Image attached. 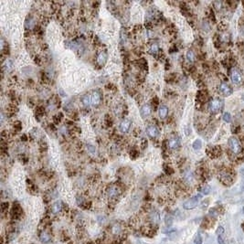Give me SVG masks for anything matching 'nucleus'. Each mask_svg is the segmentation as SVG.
I'll use <instances>...</instances> for the list:
<instances>
[{"label":"nucleus","mask_w":244,"mask_h":244,"mask_svg":"<svg viewBox=\"0 0 244 244\" xmlns=\"http://www.w3.org/2000/svg\"><path fill=\"white\" fill-rule=\"evenodd\" d=\"M242 100L244 101V93H243V94H242Z\"/></svg>","instance_id":"obj_43"},{"label":"nucleus","mask_w":244,"mask_h":244,"mask_svg":"<svg viewBox=\"0 0 244 244\" xmlns=\"http://www.w3.org/2000/svg\"><path fill=\"white\" fill-rule=\"evenodd\" d=\"M223 120L226 122V123H231V114L230 112H224Z\"/></svg>","instance_id":"obj_29"},{"label":"nucleus","mask_w":244,"mask_h":244,"mask_svg":"<svg viewBox=\"0 0 244 244\" xmlns=\"http://www.w3.org/2000/svg\"><path fill=\"white\" fill-rule=\"evenodd\" d=\"M192 146H193V148H194L195 150H199V149H200V148H201V146H202V141H201L200 139H197V140H195V141L193 142V144H192Z\"/></svg>","instance_id":"obj_25"},{"label":"nucleus","mask_w":244,"mask_h":244,"mask_svg":"<svg viewBox=\"0 0 244 244\" xmlns=\"http://www.w3.org/2000/svg\"><path fill=\"white\" fill-rule=\"evenodd\" d=\"M152 112V108L149 104H144L141 107L140 110V114L142 118H147Z\"/></svg>","instance_id":"obj_11"},{"label":"nucleus","mask_w":244,"mask_h":244,"mask_svg":"<svg viewBox=\"0 0 244 244\" xmlns=\"http://www.w3.org/2000/svg\"><path fill=\"white\" fill-rule=\"evenodd\" d=\"M231 78L232 82L236 85L240 84L241 81H242L241 74H240V71L238 70V69H236V68H233L232 70L231 71Z\"/></svg>","instance_id":"obj_4"},{"label":"nucleus","mask_w":244,"mask_h":244,"mask_svg":"<svg viewBox=\"0 0 244 244\" xmlns=\"http://www.w3.org/2000/svg\"><path fill=\"white\" fill-rule=\"evenodd\" d=\"M168 113V108L165 105H161L159 107V116L161 118H165Z\"/></svg>","instance_id":"obj_19"},{"label":"nucleus","mask_w":244,"mask_h":244,"mask_svg":"<svg viewBox=\"0 0 244 244\" xmlns=\"http://www.w3.org/2000/svg\"><path fill=\"white\" fill-rule=\"evenodd\" d=\"M12 211H13L12 213H13V215L15 216V218H18L22 214V209L20 208V206L18 204H14Z\"/></svg>","instance_id":"obj_17"},{"label":"nucleus","mask_w":244,"mask_h":244,"mask_svg":"<svg viewBox=\"0 0 244 244\" xmlns=\"http://www.w3.org/2000/svg\"><path fill=\"white\" fill-rule=\"evenodd\" d=\"M147 146V141L146 140H143V142H142V146H143V148H144Z\"/></svg>","instance_id":"obj_42"},{"label":"nucleus","mask_w":244,"mask_h":244,"mask_svg":"<svg viewBox=\"0 0 244 244\" xmlns=\"http://www.w3.org/2000/svg\"><path fill=\"white\" fill-rule=\"evenodd\" d=\"M101 99H102L101 94L99 93L98 91H93V94H91V103L93 106H97V105L100 104Z\"/></svg>","instance_id":"obj_12"},{"label":"nucleus","mask_w":244,"mask_h":244,"mask_svg":"<svg viewBox=\"0 0 244 244\" xmlns=\"http://www.w3.org/2000/svg\"><path fill=\"white\" fill-rule=\"evenodd\" d=\"M3 69L6 71H9L13 69V62H11L10 59H7L6 62H5V64L3 65Z\"/></svg>","instance_id":"obj_21"},{"label":"nucleus","mask_w":244,"mask_h":244,"mask_svg":"<svg viewBox=\"0 0 244 244\" xmlns=\"http://www.w3.org/2000/svg\"><path fill=\"white\" fill-rule=\"evenodd\" d=\"M158 133L159 132H158L157 127L154 124H151V125L147 126V128H146V134L152 139L156 138L157 135H158Z\"/></svg>","instance_id":"obj_6"},{"label":"nucleus","mask_w":244,"mask_h":244,"mask_svg":"<svg viewBox=\"0 0 244 244\" xmlns=\"http://www.w3.org/2000/svg\"><path fill=\"white\" fill-rule=\"evenodd\" d=\"M186 57H187V62H195V59H196L195 53H194L192 50H188V51L187 52Z\"/></svg>","instance_id":"obj_20"},{"label":"nucleus","mask_w":244,"mask_h":244,"mask_svg":"<svg viewBox=\"0 0 244 244\" xmlns=\"http://www.w3.org/2000/svg\"><path fill=\"white\" fill-rule=\"evenodd\" d=\"M218 242H219V244H228V242L224 237V234L218 236Z\"/></svg>","instance_id":"obj_31"},{"label":"nucleus","mask_w":244,"mask_h":244,"mask_svg":"<svg viewBox=\"0 0 244 244\" xmlns=\"http://www.w3.org/2000/svg\"><path fill=\"white\" fill-rule=\"evenodd\" d=\"M165 223L166 225V227H170L173 224V218L171 215H166L165 218Z\"/></svg>","instance_id":"obj_26"},{"label":"nucleus","mask_w":244,"mask_h":244,"mask_svg":"<svg viewBox=\"0 0 244 244\" xmlns=\"http://www.w3.org/2000/svg\"><path fill=\"white\" fill-rule=\"evenodd\" d=\"M14 127H15V129H16L17 131H20L21 129H22V124H21L20 122H16V124H15Z\"/></svg>","instance_id":"obj_38"},{"label":"nucleus","mask_w":244,"mask_h":244,"mask_svg":"<svg viewBox=\"0 0 244 244\" xmlns=\"http://www.w3.org/2000/svg\"><path fill=\"white\" fill-rule=\"evenodd\" d=\"M216 233H217L218 236H219V235H223V234H224V228L221 227V226H219V227L218 228V230H217Z\"/></svg>","instance_id":"obj_37"},{"label":"nucleus","mask_w":244,"mask_h":244,"mask_svg":"<svg viewBox=\"0 0 244 244\" xmlns=\"http://www.w3.org/2000/svg\"><path fill=\"white\" fill-rule=\"evenodd\" d=\"M150 53H152V54H156V53L159 51V47H158V45L157 44H153L150 47V50H149Z\"/></svg>","instance_id":"obj_27"},{"label":"nucleus","mask_w":244,"mask_h":244,"mask_svg":"<svg viewBox=\"0 0 244 244\" xmlns=\"http://www.w3.org/2000/svg\"><path fill=\"white\" fill-rule=\"evenodd\" d=\"M138 156H139V153H138V151H137V150L133 149V150L131 151V157H132L133 159H135Z\"/></svg>","instance_id":"obj_36"},{"label":"nucleus","mask_w":244,"mask_h":244,"mask_svg":"<svg viewBox=\"0 0 244 244\" xmlns=\"http://www.w3.org/2000/svg\"><path fill=\"white\" fill-rule=\"evenodd\" d=\"M228 146H230V149L233 152L234 154L240 153V150H241L240 141L236 138V137H233V136L228 139Z\"/></svg>","instance_id":"obj_3"},{"label":"nucleus","mask_w":244,"mask_h":244,"mask_svg":"<svg viewBox=\"0 0 244 244\" xmlns=\"http://www.w3.org/2000/svg\"><path fill=\"white\" fill-rule=\"evenodd\" d=\"M208 153L210 157L215 158V157H218L220 156V154H221V149H220V147L219 146H214L213 148H211L210 150H208Z\"/></svg>","instance_id":"obj_13"},{"label":"nucleus","mask_w":244,"mask_h":244,"mask_svg":"<svg viewBox=\"0 0 244 244\" xmlns=\"http://www.w3.org/2000/svg\"><path fill=\"white\" fill-rule=\"evenodd\" d=\"M184 178H185V181L187 183V184H190V183H192V182H193V179H194L193 174H192L191 172H190V171L187 172V173L185 174V177H184Z\"/></svg>","instance_id":"obj_22"},{"label":"nucleus","mask_w":244,"mask_h":244,"mask_svg":"<svg viewBox=\"0 0 244 244\" xmlns=\"http://www.w3.org/2000/svg\"><path fill=\"white\" fill-rule=\"evenodd\" d=\"M150 219L151 221L153 222L154 224H157L160 220V215H159V212L156 210H154L153 212L150 214Z\"/></svg>","instance_id":"obj_16"},{"label":"nucleus","mask_w":244,"mask_h":244,"mask_svg":"<svg viewBox=\"0 0 244 244\" xmlns=\"http://www.w3.org/2000/svg\"><path fill=\"white\" fill-rule=\"evenodd\" d=\"M81 102H82V104L84 105V106H86V107H88V106L91 103V98H90V96L87 95V94H85V95L82 96Z\"/></svg>","instance_id":"obj_23"},{"label":"nucleus","mask_w":244,"mask_h":244,"mask_svg":"<svg viewBox=\"0 0 244 244\" xmlns=\"http://www.w3.org/2000/svg\"><path fill=\"white\" fill-rule=\"evenodd\" d=\"M223 108V102L219 98H214L209 103V109L211 112L217 113Z\"/></svg>","instance_id":"obj_1"},{"label":"nucleus","mask_w":244,"mask_h":244,"mask_svg":"<svg viewBox=\"0 0 244 244\" xmlns=\"http://www.w3.org/2000/svg\"><path fill=\"white\" fill-rule=\"evenodd\" d=\"M219 93L224 96H230L233 93V89L231 85H228L226 82H221L219 85Z\"/></svg>","instance_id":"obj_5"},{"label":"nucleus","mask_w":244,"mask_h":244,"mask_svg":"<svg viewBox=\"0 0 244 244\" xmlns=\"http://www.w3.org/2000/svg\"><path fill=\"white\" fill-rule=\"evenodd\" d=\"M60 119H62V117H59V114L55 115L54 118H53V120H54V122H55V124H59V122H60Z\"/></svg>","instance_id":"obj_40"},{"label":"nucleus","mask_w":244,"mask_h":244,"mask_svg":"<svg viewBox=\"0 0 244 244\" xmlns=\"http://www.w3.org/2000/svg\"><path fill=\"white\" fill-rule=\"evenodd\" d=\"M7 208H8V203H7V202H3L2 205H1V209H2V211L4 212L6 209H7Z\"/></svg>","instance_id":"obj_39"},{"label":"nucleus","mask_w":244,"mask_h":244,"mask_svg":"<svg viewBox=\"0 0 244 244\" xmlns=\"http://www.w3.org/2000/svg\"><path fill=\"white\" fill-rule=\"evenodd\" d=\"M40 240L43 243H48L50 241V236L46 231H42L40 234Z\"/></svg>","instance_id":"obj_18"},{"label":"nucleus","mask_w":244,"mask_h":244,"mask_svg":"<svg viewBox=\"0 0 244 244\" xmlns=\"http://www.w3.org/2000/svg\"><path fill=\"white\" fill-rule=\"evenodd\" d=\"M62 204L60 201H56L54 204L52 205V207H51V211L53 214H58V213L62 210Z\"/></svg>","instance_id":"obj_15"},{"label":"nucleus","mask_w":244,"mask_h":244,"mask_svg":"<svg viewBox=\"0 0 244 244\" xmlns=\"http://www.w3.org/2000/svg\"><path fill=\"white\" fill-rule=\"evenodd\" d=\"M87 150L90 152L91 154H95L96 153V148L94 146H93V144H87Z\"/></svg>","instance_id":"obj_32"},{"label":"nucleus","mask_w":244,"mask_h":244,"mask_svg":"<svg viewBox=\"0 0 244 244\" xmlns=\"http://www.w3.org/2000/svg\"><path fill=\"white\" fill-rule=\"evenodd\" d=\"M210 190H211L210 187L207 185V186H205V187H202V189H201V192H202V194H203V195H209V194L210 193Z\"/></svg>","instance_id":"obj_30"},{"label":"nucleus","mask_w":244,"mask_h":244,"mask_svg":"<svg viewBox=\"0 0 244 244\" xmlns=\"http://www.w3.org/2000/svg\"><path fill=\"white\" fill-rule=\"evenodd\" d=\"M106 59H107V55L104 51H101L97 56V62L100 65H103L106 62Z\"/></svg>","instance_id":"obj_14"},{"label":"nucleus","mask_w":244,"mask_h":244,"mask_svg":"<svg viewBox=\"0 0 244 244\" xmlns=\"http://www.w3.org/2000/svg\"><path fill=\"white\" fill-rule=\"evenodd\" d=\"M121 231H122V228H121V227L118 224H115L112 227V233L114 235H118L121 232Z\"/></svg>","instance_id":"obj_28"},{"label":"nucleus","mask_w":244,"mask_h":244,"mask_svg":"<svg viewBox=\"0 0 244 244\" xmlns=\"http://www.w3.org/2000/svg\"><path fill=\"white\" fill-rule=\"evenodd\" d=\"M131 124H132V121L129 119H124L121 122L120 124V131L123 133H127L131 128Z\"/></svg>","instance_id":"obj_7"},{"label":"nucleus","mask_w":244,"mask_h":244,"mask_svg":"<svg viewBox=\"0 0 244 244\" xmlns=\"http://www.w3.org/2000/svg\"><path fill=\"white\" fill-rule=\"evenodd\" d=\"M180 144H181V141H180V138L178 136H174V137H172V138H170L169 141H168V146L171 149L178 148L180 146Z\"/></svg>","instance_id":"obj_9"},{"label":"nucleus","mask_w":244,"mask_h":244,"mask_svg":"<svg viewBox=\"0 0 244 244\" xmlns=\"http://www.w3.org/2000/svg\"><path fill=\"white\" fill-rule=\"evenodd\" d=\"M200 197H201V195H197V196L191 197V199H187V201H185L184 203H183V208H184L185 209H187V210H190V209H195L197 206V204H199Z\"/></svg>","instance_id":"obj_2"},{"label":"nucleus","mask_w":244,"mask_h":244,"mask_svg":"<svg viewBox=\"0 0 244 244\" xmlns=\"http://www.w3.org/2000/svg\"><path fill=\"white\" fill-rule=\"evenodd\" d=\"M33 26H34V19H33V18H31V17L28 18L27 20H26V23H25L26 28H28H28H32Z\"/></svg>","instance_id":"obj_24"},{"label":"nucleus","mask_w":244,"mask_h":244,"mask_svg":"<svg viewBox=\"0 0 244 244\" xmlns=\"http://www.w3.org/2000/svg\"><path fill=\"white\" fill-rule=\"evenodd\" d=\"M43 112H44V110H43L42 107H39V108H37V114H42Z\"/></svg>","instance_id":"obj_41"},{"label":"nucleus","mask_w":244,"mask_h":244,"mask_svg":"<svg viewBox=\"0 0 244 244\" xmlns=\"http://www.w3.org/2000/svg\"><path fill=\"white\" fill-rule=\"evenodd\" d=\"M194 242H195V244H203V241H202V237L200 236V234H197V235H196L195 240H194Z\"/></svg>","instance_id":"obj_33"},{"label":"nucleus","mask_w":244,"mask_h":244,"mask_svg":"<svg viewBox=\"0 0 244 244\" xmlns=\"http://www.w3.org/2000/svg\"><path fill=\"white\" fill-rule=\"evenodd\" d=\"M220 179H221V181L224 183V184H226L227 186L228 185H231L232 181H233V176L230 173V172H224L221 174V176H220Z\"/></svg>","instance_id":"obj_8"},{"label":"nucleus","mask_w":244,"mask_h":244,"mask_svg":"<svg viewBox=\"0 0 244 244\" xmlns=\"http://www.w3.org/2000/svg\"><path fill=\"white\" fill-rule=\"evenodd\" d=\"M209 216H211L212 218H217L218 215H219V212H218L217 209H211L209 210Z\"/></svg>","instance_id":"obj_34"},{"label":"nucleus","mask_w":244,"mask_h":244,"mask_svg":"<svg viewBox=\"0 0 244 244\" xmlns=\"http://www.w3.org/2000/svg\"><path fill=\"white\" fill-rule=\"evenodd\" d=\"M164 170H165V174L166 175H172L173 173H174V170L171 168L170 166H167V165H165V168H164Z\"/></svg>","instance_id":"obj_35"},{"label":"nucleus","mask_w":244,"mask_h":244,"mask_svg":"<svg viewBox=\"0 0 244 244\" xmlns=\"http://www.w3.org/2000/svg\"><path fill=\"white\" fill-rule=\"evenodd\" d=\"M120 194V190L116 186H112L107 190V196L110 199H116Z\"/></svg>","instance_id":"obj_10"},{"label":"nucleus","mask_w":244,"mask_h":244,"mask_svg":"<svg viewBox=\"0 0 244 244\" xmlns=\"http://www.w3.org/2000/svg\"><path fill=\"white\" fill-rule=\"evenodd\" d=\"M242 227H243V228H244V223H243V225H242Z\"/></svg>","instance_id":"obj_44"}]
</instances>
